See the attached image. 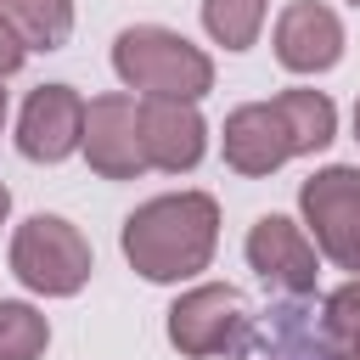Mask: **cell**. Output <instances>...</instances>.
<instances>
[{
	"mask_svg": "<svg viewBox=\"0 0 360 360\" xmlns=\"http://www.w3.org/2000/svg\"><path fill=\"white\" fill-rule=\"evenodd\" d=\"M17 146L34 163H62L73 146H84V101L68 84H39L17 118Z\"/></svg>",
	"mask_w": 360,
	"mask_h": 360,
	"instance_id": "8",
	"label": "cell"
},
{
	"mask_svg": "<svg viewBox=\"0 0 360 360\" xmlns=\"http://www.w3.org/2000/svg\"><path fill=\"white\" fill-rule=\"evenodd\" d=\"M0 17L28 51H56L73 34V0H0Z\"/></svg>",
	"mask_w": 360,
	"mask_h": 360,
	"instance_id": "12",
	"label": "cell"
},
{
	"mask_svg": "<svg viewBox=\"0 0 360 360\" xmlns=\"http://www.w3.org/2000/svg\"><path fill=\"white\" fill-rule=\"evenodd\" d=\"M11 270H17L34 292L68 298V292H79L84 276H90V242H84L68 219L34 214V219L17 231V242H11Z\"/></svg>",
	"mask_w": 360,
	"mask_h": 360,
	"instance_id": "4",
	"label": "cell"
},
{
	"mask_svg": "<svg viewBox=\"0 0 360 360\" xmlns=\"http://www.w3.org/2000/svg\"><path fill=\"white\" fill-rule=\"evenodd\" d=\"M354 6H360V0H354Z\"/></svg>",
	"mask_w": 360,
	"mask_h": 360,
	"instance_id": "21",
	"label": "cell"
},
{
	"mask_svg": "<svg viewBox=\"0 0 360 360\" xmlns=\"http://www.w3.org/2000/svg\"><path fill=\"white\" fill-rule=\"evenodd\" d=\"M214 236H219L214 197H202V191L152 197L146 208H135L124 219V259L146 281H180L214 259Z\"/></svg>",
	"mask_w": 360,
	"mask_h": 360,
	"instance_id": "2",
	"label": "cell"
},
{
	"mask_svg": "<svg viewBox=\"0 0 360 360\" xmlns=\"http://www.w3.org/2000/svg\"><path fill=\"white\" fill-rule=\"evenodd\" d=\"M22 51H28V45H22V39H17V28H11L6 17H0V79H6V73H17Z\"/></svg>",
	"mask_w": 360,
	"mask_h": 360,
	"instance_id": "16",
	"label": "cell"
},
{
	"mask_svg": "<svg viewBox=\"0 0 360 360\" xmlns=\"http://www.w3.org/2000/svg\"><path fill=\"white\" fill-rule=\"evenodd\" d=\"M112 68H118V79H124L129 90H146V96H158V101H197V96L214 84V62H208L191 39H180V34H169V28H152V22L118 34Z\"/></svg>",
	"mask_w": 360,
	"mask_h": 360,
	"instance_id": "3",
	"label": "cell"
},
{
	"mask_svg": "<svg viewBox=\"0 0 360 360\" xmlns=\"http://www.w3.org/2000/svg\"><path fill=\"white\" fill-rule=\"evenodd\" d=\"M202 135L208 129H202V118H197L191 101H158V96L141 101V146H146V163L180 174V169H191L202 158Z\"/></svg>",
	"mask_w": 360,
	"mask_h": 360,
	"instance_id": "11",
	"label": "cell"
},
{
	"mask_svg": "<svg viewBox=\"0 0 360 360\" xmlns=\"http://www.w3.org/2000/svg\"><path fill=\"white\" fill-rule=\"evenodd\" d=\"M332 129H338V112L321 90H281L276 101H253L225 118V163L236 174H270L292 152L326 146Z\"/></svg>",
	"mask_w": 360,
	"mask_h": 360,
	"instance_id": "1",
	"label": "cell"
},
{
	"mask_svg": "<svg viewBox=\"0 0 360 360\" xmlns=\"http://www.w3.org/2000/svg\"><path fill=\"white\" fill-rule=\"evenodd\" d=\"M298 208H304L321 253L338 270H360V169L332 163V169L309 174L298 191Z\"/></svg>",
	"mask_w": 360,
	"mask_h": 360,
	"instance_id": "5",
	"label": "cell"
},
{
	"mask_svg": "<svg viewBox=\"0 0 360 360\" xmlns=\"http://www.w3.org/2000/svg\"><path fill=\"white\" fill-rule=\"evenodd\" d=\"M84 158L107 180H135L146 169L141 146V107L129 96H96L84 107Z\"/></svg>",
	"mask_w": 360,
	"mask_h": 360,
	"instance_id": "6",
	"label": "cell"
},
{
	"mask_svg": "<svg viewBox=\"0 0 360 360\" xmlns=\"http://www.w3.org/2000/svg\"><path fill=\"white\" fill-rule=\"evenodd\" d=\"M264 22V0H202V28L225 51H248Z\"/></svg>",
	"mask_w": 360,
	"mask_h": 360,
	"instance_id": "13",
	"label": "cell"
},
{
	"mask_svg": "<svg viewBox=\"0 0 360 360\" xmlns=\"http://www.w3.org/2000/svg\"><path fill=\"white\" fill-rule=\"evenodd\" d=\"M338 360H360V338H354V343H343V354H338Z\"/></svg>",
	"mask_w": 360,
	"mask_h": 360,
	"instance_id": "17",
	"label": "cell"
},
{
	"mask_svg": "<svg viewBox=\"0 0 360 360\" xmlns=\"http://www.w3.org/2000/svg\"><path fill=\"white\" fill-rule=\"evenodd\" d=\"M354 135H360V107H354Z\"/></svg>",
	"mask_w": 360,
	"mask_h": 360,
	"instance_id": "20",
	"label": "cell"
},
{
	"mask_svg": "<svg viewBox=\"0 0 360 360\" xmlns=\"http://www.w3.org/2000/svg\"><path fill=\"white\" fill-rule=\"evenodd\" d=\"M6 208H11V191H6V186H0V219H6Z\"/></svg>",
	"mask_w": 360,
	"mask_h": 360,
	"instance_id": "18",
	"label": "cell"
},
{
	"mask_svg": "<svg viewBox=\"0 0 360 360\" xmlns=\"http://www.w3.org/2000/svg\"><path fill=\"white\" fill-rule=\"evenodd\" d=\"M242 321H248V309H242V292L236 287H191L169 309V343L180 354H197L202 360V354L231 349L242 338Z\"/></svg>",
	"mask_w": 360,
	"mask_h": 360,
	"instance_id": "7",
	"label": "cell"
},
{
	"mask_svg": "<svg viewBox=\"0 0 360 360\" xmlns=\"http://www.w3.org/2000/svg\"><path fill=\"white\" fill-rule=\"evenodd\" d=\"M45 343H51L45 315L28 309V304H11V298H6V304H0V360H39Z\"/></svg>",
	"mask_w": 360,
	"mask_h": 360,
	"instance_id": "14",
	"label": "cell"
},
{
	"mask_svg": "<svg viewBox=\"0 0 360 360\" xmlns=\"http://www.w3.org/2000/svg\"><path fill=\"white\" fill-rule=\"evenodd\" d=\"M0 124H6V90H0Z\"/></svg>",
	"mask_w": 360,
	"mask_h": 360,
	"instance_id": "19",
	"label": "cell"
},
{
	"mask_svg": "<svg viewBox=\"0 0 360 360\" xmlns=\"http://www.w3.org/2000/svg\"><path fill=\"white\" fill-rule=\"evenodd\" d=\"M276 56L292 73H326L343 56V22L321 0H292L276 22Z\"/></svg>",
	"mask_w": 360,
	"mask_h": 360,
	"instance_id": "10",
	"label": "cell"
},
{
	"mask_svg": "<svg viewBox=\"0 0 360 360\" xmlns=\"http://www.w3.org/2000/svg\"><path fill=\"white\" fill-rule=\"evenodd\" d=\"M248 259H253V270L276 287V292H309L315 287V248H309V236L292 225V219H281V214H264L253 231H248Z\"/></svg>",
	"mask_w": 360,
	"mask_h": 360,
	"instance_id": "9",
	"label": "cell"
},
{
	"mask_svg": "<svg viewBox=\"0 0 360 360\" xmlns=\"http://www.w3.org/2000/svg\"><path fill=\"white\" fill-rule=\"evenodd\" d=\"M326 332L343 338V343L360 338V281H349V287H338V292L326 298Z\"/></svg>",
	"mask_w": 360,
	"mask_h": 360,
	"instance_id": "15",
	"label": "cell"
}]
</instances>
